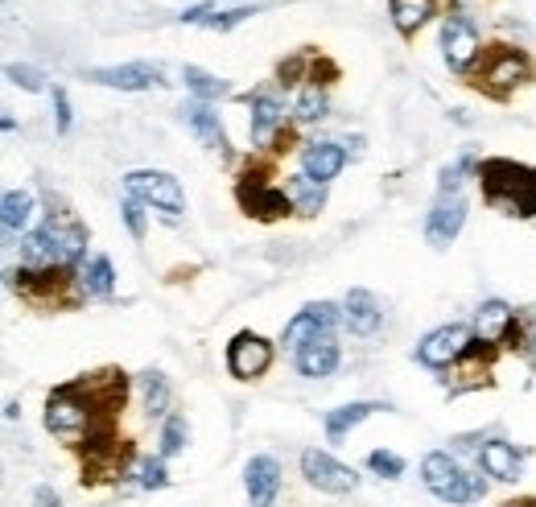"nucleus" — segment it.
Masks as SVG:
<instances>
[{
	"instance_id": "nucleus-1",
	"label": "nucleus",
	"mask_w": 536,
	"mask_h": 507,
	"mask_svg": "<svg viewBox=\"0 0 536 507\" xmlns=\"http://www.w3.org/2000/svg\"><path fill=\"white\" fill-rule=\"evenodd\" d=\"M475 178L491 211L508 219H536V165L512 157H483Z\"/></svg>"
},
{
	"instance_id": "nucleus-2",
	"label": "nucleus",
	"mask_w": 536,
	"mask_h": 507,
	"mask_svg": "<svg viewBox=\"0 0 536 507\" xmlns=\"http://www.w3.org/2000/svg\"><path fill=\"white\" fill-rule=\"evenodd\" d=\"M13 289L33 310H75L79 301L87 297L83 281H79V268H66V264H54V268L21 264L13 273Z\"/></svg>"
},
{
	"instance_id": "nucleus-3",
	"label": "nucleus",
	"mask_w": 536,
	"mask_h": 507,
	"mask_svg": "<svg viewBox=\"0 0 536 507\" xmlns=\"http://www.w3.org/2000/svg\"><path fill=\"white\" fill-rule=\"evenodd\" d=\"M466 79H471L475 91H483L491 99H512L516 87H524V83L536 79V62L520 46L495 42V46H483V58L475 62V71L466 75Z\"/></svg>"
},
{
	"instance_id": "nucleus-4",
	"label": "nucleus",
	"mask_w": 536,
	"mask_h": 507,
	"mask_svg": "<svg viewBox=\"0 0 536 507\" xmlns=\"http://www.w3.org/2000/svg\"><path fill=\"white\" fill-rule=\"evenodd\" d=\"M421 479L425 487L438 495L442 503L450 507H462V503H479L487 495V479L466 470L458 458H450V450H433L421 458Z\"/></svg>"
},
{
	"instance_id": "nucleus-5",
	"label": "nucleus",
	"mask_w": 536,
	"mask_h": 507,
	"mask_svg": "<svg viewBox=\"0 0 536 507\" xmlns=\"http://www.w3.org/2000/svg\"><path fill=\"white\" fill-rule=\"evenodd\" d=\"M236 202H240V211L256 223H281V219L297 215L293 198L281 186H273V161L244 169L240 182H236Z\"/></svg>"
},
{
	"instance_id": "nucleus-6",
	"label": "nucleus",
	"mask_w": 536,
	"mask_h": 507,
	"mask_svg": "<svg viewBox=\"0 0 536 507\" xmlns=\"http://www.w3.org/2000/svg\"><path fill=\"white\" fill-rule=\"evenodd\" d=\"M124 190L145 207H153L165 223H178L186 211V190L165 169H132V174H124Z\"/></svg>"
},
{
	"instance_id": "nucleus-7",
	"label": "nucleus",
	"mask_w": 536,
	"mask_h": 507,
	"mask_svg": "<svg viewBox=\"0 0 536 507\" xmlns=\"http://www.w3.org/2000/svg\"><path fill=\"white\" fill-rule=\"evenodd\" d=\"M442 58L454 75H471L475 62L483 58V38H479V25L466 17V13H450L442 21Z\"/></svg>"
},
{
	"instance_id": "nucleus-8",
	"label": "nucleus",
	"mask_w": 536,
	"mask_h": 507,
	"mask_svg": "<svg viewBox=\"0 0 536 507\" xmlns=\"http://www.w3.org/2000/svg\"><path fill=\"white\" fill-rule=\"evenodd\" d=\"M46 429L58 433V437H71V433H83L91 425V404L79 388V380L71 384H58L50 396H46V413H42Z\"/></svg>"
},
{
	"instance_id": "nucleus-9",
	"label": "nucleus",
	"mask_w": 536,
	"mask_h": 507,
	"mask_svg": "<svg viewBox=\"0 0 536 507\" xmlns=\"http://www.w3.org/2000/svg\"><path fill=\"white\" fill-rule=\"evenodd\" d=\"M471 343H475L471 326H462V322L438 326V330H429L417 343V363L429 367V371H446V367H454L466 355V347H471Z\"/></svg>"
},
{
	"instance_id": "nucleus-10",
	"label": "nucleus",
	"mask_w": 536,
	"mask_h": 507,
	"mask_svg": "<svg viewBox=\"0 0 536 507\" xmlns=\"http://www.w3.org/2000/svg\"><path fill=\"white\" fill-rule=\"evenodd\" d=\"M301 475L322 495H351L359 487V475L326 450H301Z\"/></svg>"
},
{
	"instance_id": "nucleus-11",
	"label": "nucleus",
	"mask_w": 536,
	"mask_h": 507,
	"mask_svg": "<svg viewBox=\"0 0 536 507\" xmlns=\"http://www.w3.org/2000/svg\"><path fill=\"white\" fill-rule=\"evenodd\" d=\"M273 343L256 330H240L236 338L227 343V371L236 380H260L268 367H273Z\"/></svg>"
},
{
	"instance_id": "nucleus-12",
	"label": "nucleus",
	"mask_w": 536,
	"mask_h": 507,
	"mask_svg": "<svg viewBox=\"0 0 536 507\" xmlns=\"http://www.w3.org/2000/svg\"><path fill=\"white\" fill-rule=\"evenodd\" d=\"M339 322H343V310L334 306V301H310L306 310H297V314L285 322L281 343H285L289 351H301V347L310 343V338L334 334V330H339Z\"/></svg>"
},
{
	"instance_id": "nucleus-13",
	"label": "nucleus",
	"mask_w": 536,
	"mask_h": 507,
	"mask_svg": "<svg viewBox=\"0 0 536 507\" xmlns=\"http://www.w3.org/2000/svg\"><path fill=\"white\" fill-rule=\"evenodd\" d=\"M466 227V198L462 194H438V202L429 207V219H425V240L429 248L446 252Z\"/></svg>"
},
{
	"instance_id": "nucleus-14",
	"label": "nucleus",
	"mask_w": 536,
	"mask_h": 507,
	"mask_svg": "<svg viewBox=\"0 0 536 507\" xmlns=\"http://www.w3.org/2000/svg\"><path fill=\"white\" fill-rule=\"evenodd\" d=\"M83 79L87 83H99V87H116V91H153V87H161V66H153V62L91 66Z\"/></svg>"
},
{
	"instance_id": "nucleus-15",
	"label": "nucleus",
	"mask_w": 536,
	"mask_h": 507,
	"mask_svg": "<svg viewBox=\"0 0 536 507\" xmlns=\"http://www.w3.org/2000/svg\"><path fill=\"white\" fill-rule=\"evenodd\" d=\"M244 491H248V507H273L281 495V462L273 454H256L244 466Z\"/></svg>"
},
{
	"instance_id": "nucleus-16",
	"label": "nucleus",
	"mask_w": 536,
	"mask_h": 507,
	"mask_svg": "<svg viewBox=\"0 0 536 507\" xmlns=\"http://www.w3.org/2000/svg\"><path fill=\"white\" fill-rule=\"evenodd\" d=\"M351 149L343 141H310L306 149H301V174L330 186L334 178L343 174V165H347Z\"/></svg>"
},
{
	"instance_id": "nucleus-17",
	"label": "nucleus",
	"mask_w": 536,
	"mask_h": 507,
	"mask_svg": "<svg viewBox=\"0 0 536 507\" xmlns=\"http://www.w3.org/2000/svg\"><path fill=\"white\" fill-rule=\"evenodd\" d=\"M339 359H343L339 334H318V338H310V343L301 347V351H293V363H297V371H301L306 380H326V376H334Z\"/></svg>"
},
{
	"instance_id": "nucleus-18",
	"label": "nucleus",
	"mask_w": 536,
	"mask_h": 507,
	"mask_svg": "<svg viewBox=\"0 0 536 507\" xmlns=\"http://www.w3.org/2000/svg\"><path fill=\"white\" fill-rule=\"evenodd\" d=\"M248 104H252V124H248L252 128V145L268 149L277 141V132L285 128V108H281V99L268 95V91H252Z\"/></svg>"
},
{
	"instance_id": "nucleus-19",
	"label": "nucleus",
	"mask_w": 536,
	"mask_h": 507,
	"mask_svg": "<svg viewBox=\"0 0 536 507\" xmlns=\"http://www.w3.org/2000/svg\"><path fill=\"white\" fill-rule=\"evenodd\" d=\"M343 322L355 338H372L384 322V310H380V301L372 289H351L347 301H343Z\"/></svg>"
},
{
	"instance_id": "nucleus-20",
	"label": "nucleus",
	"mask_w": 536,
	"mask_h": 507,
	"mask_svg": "<svg viewBox=\"0 0 536 507\" xmlns=\"http://www.w3.org/2000/svg\"><path fill=\"white\" fill-rule=\"evenodd\" d=\"M182 124H186L207 149H227L223 120H219V112L207 104V99H190V104H182Z\"/></svg>"
},
{
	"instance_id": "nucleus-21",
	"label": "nucleus",
	"mask_w": 536,
	"mask_h": 507,
	"mask_svg": "<svg viewBox=\"0 0 536 507\" xmlns=\"http://www.w3.org/2000/svg\"><path fill=\"white\" fill-rule=\"evenodd\" d=\"M479 466H483V475H491L495 483H516L524 475V462H520L516 446L504 442V437H491V442L479 450Z\"/></svg>"
},
{
	"instance_id": "nucleus-22",
	"label": "nucleus",
	"mask_w": 536,
	"mask_h": 507,
	"mask_svg": "<svg viewBox=\"0 0 536 507\" xmlns=\"http://www.w3.org/2000/svg\"><path fill=\"white\" fill-rule=\"evenodd\" d=\"M438 5H442V0H388L396 33H400L405 42H413L417 33H421L433 17H438Z\"/></svg>"
},
{
	"instance_id": "nucleus-23",
	"label": "nucleus",
	"mask_w": 536,
	"mask_h": 507,
	"mask_svg": "<svg viewBox=\"0 0 536 507\" xmlns=\"http://www.w3.org/2000/svg\"><path fill=\"white\" fill-rule=\"evenodd\" d=\"M512 322H516V310L508 306V301L491 297V301H483L479 314H475V338H483V343H499V347H504V338H508Z\"/></svg>"
},
{
	"instance_id": "nucleus-24",
	"label": "nucleus",
	"mask_w": 536,
	"mask_h": 507,
	"mask_svg": "<svg viewBox=\"0 0 536 507\" xmlns=\"http://www.w3.org/2000/svg\"><path fill=\"white\" fill-rule=\"evenodd\" d=\"M380 409H388V404H380V400H355V404H343V409H330L326 413V437H330V442H343L351 429H359L367 417H376Z\"/></svg>"
},
{
	"instance_id": "nucleus-25",
	"label": "nucleus",
	"mask_w": 536,
	"mask_h": 507,
	"mask_svg": "<svg viewBox=\"0 0 536 507\" xmlns=\"http://www.w3.org/2000/svg\"><path fill=\"white\" fill-rule=\"evenodd\" d=\"M33 194L29 190H9L0 198V223H5V240H17V235L33 223Z\"/></svg>"
},
{
	"instance_id": "nucleus-26",
	"label": "nucleus",
	"mask_w": 536,
	"mask_h": 507,
	"mask_svg": "<svg viewBox=\"0 0 536 507\" xmlns=\"http://www.w3.org/2000/svg\"><path fill=\"white\" fill-rule=\"evenodd\" d=\"M79 281H83V293L87 297H112L116 293V273H112V260L99 252V256H91V260H83L79 264Z\"/></svg>"
},
{
	"instance_id": "nucleus-27",
	"label": "nucleus",
	"mask_w": 536,
	"mask_h": 507,
	"mask_svg": "<svg viewBox=\"0 0 536 507\" xmlns=\"http://www.w3.org/2000/svg\"><path fill=\"white\" fill-rule=\"evenodd\" d=\"M285 194L293 198V211L297 215H318L326 207V186L314 182V178H306V174H293L285 182Z\"/></svg>"
},
{
	"instance_id": "nucleus-28",
	"label": "nucleus",
	"mask_w": 536,
	"mask_h": 507,
	"mask_svg": "<svg viewBox=\"0 0 536 507\" xmlns=\"http://www.w3.org/2000/svg\"><path fill=\"white\" fill-rule=\"evenodd\" d=\"M504 351H516L528 367H536V310L528 314H516L508 338H504Z\"/></svg>"
},
{
	"instance_id": "nucleus-29",
	"label": "nucleus",
	"mask_w": 536,
	"mask_h": 507,
	"mask_svg": "<svg viewBox=\"0 0 536 507\" xmlns=\"http://www.w3.org/2000/svg\"><path fill=\"white\" fill-rule=\"evenodd\" d=\"M137 388H141V404L149 417H165L170 409V380L161 376V371H141L137 376Z\"/></svg>"
},
{
	"instance_id": "nucleus-30",
	"label": "nucleus",
	"mask_w": 536,
	"mask_h": 507,
	"mask_svg": "<svg viewBox=\"0 0 536 507\" xmlns=\"http://www.w3.org/2000/svg\"><path fill=\"white\" fill-rule=\"evenodd\" d=\"M182 79H186V91H194V99H219V95H227L231 87H227V79H215L211 71H203V66H182Z\"/></svg>"
},
{
	"instance_id": "nucleus-31",
	"label": "nucleus",
	"mask_w": 536,
	"mask_h": 507,
	"mask_svg": "<svg viewBox=\"0 0 536 507\" xmlns=\"http://www.w3.org/2000/svg\"><path fill=\"white\" fill-rule=\"evenodd\" d=\"M314 62H318L314 50H301V54L285 58V62L277 66V83H281V87H297L301 79H310V75H314Z\"/></svg>"
},
{
	"instance_id": "nucleus-32",
	"label": "nucleus",
	"mask_w": 536,
	"mask_h": 507,
	"mask_svg": "<svg viewBox=\"0 0 536 507\" xmlns=\"http://www.w3.org/2000/svg\"><path fill=\"white\" fill-rule=\"evenodd\" d=\"M186 437H190L186 417L182 413H170V417H165V425H161V458L182 454L186 450Z\"/></svg>"
},
{
	"instance_id": "nucleus-33",
	"label": "nucleus",
	"mask_w": 536,
	"mask_h": 507,
	"mask_svg": "<svg viewBox=\"0 0 536 507\" xmlns=\"http://www.w3.org/2000/svg\"><path fill=\"white\" fill-rule=\"evenodd\" d=\"M466 174H479V157L471 153V149H466L454 165H446L442 169V178H438V194H458V186H462V178Z\"/></svg>"
},
{
	"instance_id": "nucleus-34",
	"label": "nucleus",
	"mask_w": 536,
	"mask_h": 507,
	"mask_svg": "<svg viewBox=\"0 0 536 507\" xmlns=\"http://www.w3.org/2000/svg\"><path fill=\"white\" fill-rule=\"evenodd\" d=\"M293 112H297V124L322 120V116H326V91H322V87H314V83H306V87H301V95H297Z\"/></svg>"
},
{
	"instance_id": "nucleus-35",
	"label": "nucleus",
	"mask_w": 536,
	"mask_h": 507,
	"mask_svg": "<svg viewBox=\"0 0 536 507\" xmlns=\"http://www.w3.org/2000/svg\"><path fill=\"white\" fill-rule=\"evenodd\" d=\"M367 470L380 475V479H388V483H396L400 475H405V458L392 454V450H372L367 454Z\"/></svg>"
},
{
	"instance_id": "nucleus-36",
	"label": "nucleus",
	"mask_w": 536,
	"mask_h": 507,
	"mask_svg": "<svg viewBox=\"0 0 536 507\" xmlns=\"http://www.w3.org/2000/svg\"><path fill=\"white\" fill-rule=\"evenodd\" d=\"M120 215H124V227H128V235H132V240H145V235H149V215H145V202H137V198H124L120 202Z\"/></svg>"
},
{
	"instance_id": "nucleus-37",
	"label": "nucleus",
	"mask_w": 536,
	"mask_h": 507,
	"mask_svg": "<svg viewBox=\"0 0 536 507\" xmlns=\"http://www.w3.org/2000/svg\"><path fill=\"white\" fill-rule=\"evenodd\" d=\"M5 75H9V83H13V87H21V91H46V75L38 71V66L9 62V66H5Z\"/></svg>"
},
{
	"instance_id": "nucleus-38",
	"label": "nucleus",
	"mask_w": 536,
	"mask_h": 507,
	"mask_svg": "<svg viewBox=\"0 0 536 507\" xmlns=\"http://www.w3.org/2000/svg\"><path fill=\"white\" fill-rule=\"evenodd\" d=\"M137 483H141L145 491H161V487H170V470H165V458H161V454L141 462V475H137Z\"/></svg>"
},
{
	"instance_id": "nucleus-39",
	"label": "nucleus",
	"mask_w": 536,
	"mask_h": 507,
	"mask_svg": "<svg viewBox=\"0 0 536 507\" xmlns=\"http://www.w3.org/2000/svg\"><path fill=\"white\" fill-rule=\"evenodd\" d=\"M256 13H260L256 5H240V9H227V13H211V17L203 21V29H219V33H223V29H236L240 21H248V17H256Z\"/></svg>"
},
{
	"instance_id": "nucleus-40",
	"label": "nucleus",
	"mask_w": 536,
	"mask_h": 507,
	"mask_svg": "<svg viewBox=\"0 0 536 507\" xmlns=\"http://www.w3.org/2000/svg\"><path fill=\"white\" fill-rule=\"evenodd\" d=\"M50 95H54V128H58L62 137H66V132H71V124H75V112H71V95H66V87H54Z\"/></svg>"
},
{
	"instance_id": "nucleus-41",
	"label": "nucleus",
	"mask_w": 536,
	"mask_h": 507,
	"mask_svg": "<svg viewBox=\"0 0 536 507\" xmlns=\"http://www.w3.org/2000/svg\"><path fill=\"white\" fill-rule=\"evenodd\" d=\"M33 499H38V507H58V495L50 487H38V491H33Z\"/></svg>"
},
{
	"instance_id": "nucleus-42",
	"label": "nucleus",
	"mask_w": 536,
	"mask_h": 507,
	"mask_svg": "<svg viewBox=\"0 0 536 507\" xmlns=\"http://www.w3.org/2000/svg\"><path fill=\"white\" fill-rule=\"evenodd\" d=\"M499 507H536V495H520V499H508V503H499Z\"/></svg>"
}]
</instances>
